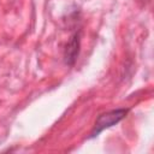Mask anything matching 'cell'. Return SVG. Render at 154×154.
<instances>
[{
    "label": "cell",
    "instance_id": "2",
    "mask_svg": "<svg viewBox=\"0 0 154 154\" xmlns=\"http://www.w3.org/2000/svg\"><path fill=\"white\" fill-rule=\"evenodd\" d=\"M79 46H81V36H79V32H76L75 35H72V37L70 38V41L65 48L64 58H65V63L67 65L75 64V61L79 54Z\"/></svg>",
    "mask_w": 154,
    "mask_h": 154
},
{
    "label": "cell",
    "instance_id": "1",
    "mask_svg": "<svg viewBox=\"0 0 154 154\" xmlns=\"http://www.w3.org/2000/svg\"><path fill=\"white\" fill-rule=\"evenodd\" d=\"M128 113H129V108H117V109H112L109 112L100 114L95 122V125H94L91 132H90V137H95L105 129H108V128L116 125L117 123L123 120Z\"/></svg>",
    "mask_w": 154,
    "mask_h": 154
}]
</instances>
